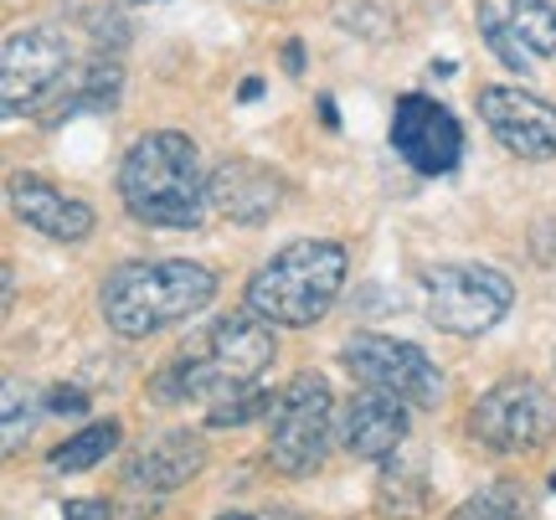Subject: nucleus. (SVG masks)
Here are the masks:
<instances>
[{
    "label": "nucleus",
    "instance_id": "f257e3e1",
    "mask_svg": "<svg viewBox=\"0 0 556 520\" xmlns=\"http://www.w3.org/2000/svg\"><path fill=\"white\" fill-rule=\"evenodd\" d=\"M119 201L139 227H170V232L201 227L212 196H206L197 140L180 129L139 135L119 165Z\"/></svg>",
    "mask_w": 556,
    "mask_h": 520
},
{
    "label": "nucleus",
    "instance_id": "f03ea898",
    "mask_svg": "<svg viewBox=\"0 0 556 520\" xmlns=\"http://www.w3.org/2000/svg\"><path fill=\"white\" fill-rule=\"evenodd\" d=\"M222 279L197 258H129L99 289L103 325L124 341H144L165 325L201 315L217 300Z\"/></svg>",
    "mask_w": 556,
    "mask_h": 520
},
{
    "label": "nucleus",
    "instance_id": "7ed1b4c3",
    "mask_svg": "<svg viewBox=\"0 0 556 520\" xmlns=\"http://www.w3.org/2000/svg\"><path fill=\"white\" fill-rule=\"evenodd\" d=\"M351 274V253L336 238H299L289 248H278L274 258L263 263L258 274L248 279L242 300L248 309L268 325L283 330H309L330 315V304L340 300Z\"/></svg>",
    "mask_w": 556,
    "mask_h": 520
},
{
    "label": "nucleus",
    "instance_id": "20e7f679",
    "mask_svg": "<svg viewBox=\"0 0 556 520\" xmlns=\"http://www.w3.org/2000/svg\"><path fill=\"white\" fill-rule=\"evenodd\" d=\"M336 392L319 371H299L283 392H278L274 413H268V464L283 480H304L325 469L330 443H336Z\"/></svg>",
    "mask_w": 556,
    "mask_h": 520
},
{
    "label": "nucleus",
    "instance_id": "39448f33",
    "mask_svg": "<svg viewBox=\"0 0 556 520\" xmlns=\"http://www.w3.org/2000/svg\"><path fill=\"white\" fill-rule=\"evenodd\" d=\"M422 304L443 335L469 341V335L495 330L510 315L516 283L484 263H433V268H422Z\"/></svg>",
    "mask_w": 556,
    "mask_h": 520
},
{
    "label": "nucleus",
    "instance_id": "423d86ee",
    "mask_svg": "<svg viewBox=\"0 0 556 520\" xmlns=\"http://www.w3.org/2000/svg\"><path fill=\"white\" fill-rule=\"evenodd\" d=\"M469 439L505 459L536 454L556 439V397L531 377L500 381L469 407Z\"/></svg>",
    "mask_w": 556,
    "mask_h": 520
},
{
    "label": "nucleus",
    "instance_id": "0eeeda50",
    "mask_svg": "<svg viewBox=\"0 0 556 520\" xmlns=\"http://www.w3.org/2000/svg\"><path fill=\"white\" fill-rule=\"evenodd\" d=\"M340 366L366 386V392H387V397L407 402V407H438L443 402V371L438 360L413 341L397 335H371L361 330L340 345Z\"/></svg>",
    "mask_w": 556,
    "mask_h": 520
},
{
    "label": "nucleus",
    "instance_id": "6e6552de",
    "mask_svg": "<svg viewBox=\"0 0 556 520\" xmlns=\"http://www.w3.org/2000/svg\"><path fill=\"white\" fill-rule=\"evenodd\" d=\"M73 73V52L67 37L58 26H26L5 41V58H0V109L5 119L21 114H41V103L58 99L62 78Z\"/></svg>",
    "mask_w": 556,
    "mask_h": 520
},
{
    "label": "nucleus",
    "instance_id": "1a4fd4ad",
    "mask_svg": "<svg viewBox=\"0 0 556 520\" xmlns=\"http://www.w3.org/2000/svg\"><path fill=\"white\" fill-rule=\"evenodd\" d=\"M278 356V341H274V325L258 320L253 309H242V315H227L206 330V341H201L197 360H201V377L212 386V402H222L227 392H238L248 381H258ZM206 402V407H212Z\"/></svg>",
    "mask_w": 556,
    "mask_h": 520
},
{
    "label": "nucleus",
    "instance_id": "9d476101",
    "mask_svg": "<svg viewBox=\"0 0 556 520\" xmlns=\"http://www.w3.org/2000/svg\"><path fill=\"white\" fill-rule=\"evenodd\" d=\"M392 150L417 176H448L464 161V129L454 109H443L428 93H402L392 109Z\"/></svg>",
    "mask_w": 556,
    "mask_h": 520
},
{
    "label": "nucleus",
    "instance_id": "9b49d317",
    "mask_svg": "<svg viewBox=\"0 0 556 520\" xmlns=\"http://www.w3.org/2000/svg\"><path fill=\"white\" fill-rule=\"evenodd\" d=\"M479 119L490 124L510 155L520 161H556V109L531 88H505V83H490L479 88Z\"/></svg>",
    "mask_w": 556,
    "mask_h": 520
},
{
    "label": "nucleus",
    "instance_id": "f8f14e48",
    "mask_svg": "<svg viewBox=\"0 0 556 520\" xmlns=\"http://www.w3.org/2000/svg\"><path fill=\"white\" fill-rule=\"evenodd\" d=\"M5 191H11V212L21 217V227H31V232H41V238H52V242H83V238H93V227H99L88 201L67 196L62 186L31 176V170H16Z\"/></svg>",
    "mask_w": 556,
    "mask_h": 520
},
{
    "label": "nucleus",
    "instance_id": "ddd939ff",
    "mask_svg": "<svg viewBox=\"0 0 556 520\" xmlns=\"http://www.w3.org/2000/svg\"><path fill=\"white\" fill-rule=\"evenodd\" d=\"M283 176L268 170L258 161H222L212 176H206V196H212V212L238 227H263L283 206Z\"/></svg>",
    "mask_w": 556,
    "mask_h": 520
},
{
    "label": "nucleus",
    "instance_id": "4468645a",
    "mask_svg": "<svg viewBox=\"0 0 556 520\" xmlns=\"http://www.w3.org/2000/svg\"><path fill=\"white\" fill-rule=\"evenodd\" d=\"M340 443L345 454L371 464H387L407 443V402L387 397V392H361L351 397L345 418H340Z\"/></svg>",
    "mask_w": 556,
    "mask_h": 520
},
{
    "label": "nucleus",
    "instance_id": "2eb2a0df",
    "mask_svg": "<svg viewBox=\"0 0 556 520\" xmlns=\"http://www.w3.org/2000/svg\"><path fill=\"white\" fill-rule=\"evenodd\" d=\"M206 469V443L191 433V428H170V433H160L139 448L135 459H129V484L135 490H150V495H170L180 484H191Z\"/></svg>",
    "mask_w": 556,
    "mask_h": 520
},
{
    "label": "nucleus",
    "instance_id": "dca6fc26",
    "mask_svg": "<svg viewBox=\"0 0 556 520\" xmlns=\"http://www.w3.org/2000/svg\"><path fill=\"white\" fill-rule=\"evenodd\" d=\"M119 93H124V67L114 62V52L83 62V67H73L62 78V88H58L62 103L47 114V124H62V119H73V114H109L119 103Z\"/></svg>",
    "mask_w": 556,
    "mask_h": 520
},
{
    "label": "nucleus",
    "instance_id": "f3484780",
    "mask_svg": "<svg viewBox=\"0 0 556 520\" xmlns=\"http://www.w3.org/2000/svg\"><path fill=\"white\" fill-rule=\"evenodd\" d=\"M119 443H124V422L99 418V422H88V428H78V433H67V439L47 454V469H52V474H88V469H99Z\"/></svg>",
    "mask_w": 556,
    "mask_h": 520
},
{
    "label": "nucleus",
    "instance_id": "a211bd4d",
    "mask_svg": "<svg viewBox=\"0 0 556 520\" xmlns=\"http://www.w3.org/2000/svg\"><path fill=\"white\" fill-rule=\"evenodd\" d=\"M377 516L381 520H422L428 516V480L417 464L387 459L377 480Z\"/></svg>",
    "mask_w": 556,
    "mask_h": 520
},
{
    "label": "nucleus",
    "instance_id": "6ab92c4d",
    "mask_svg": "<svg viewBox=\"0 0 556 520\" xmlns=\"http://www.w3.org/2000/svg\"><path fill=\"white\" fill-rule=\"evenodd\" d=\"M475 21H479V37H484V47L495 52L510 73H531V47L520 41V31H516V21L505 16L500 5H490V0H479V11H475Z\"/></svg>",
    "mask_w": 556,
    "mask_h": 520
},
{
    "label": "nucleus",
    "instance_id": "aec40b11",
    "mask_svg": "<svg viewBox=\"0 0 556 520\" xmlns=\"http://www.w3.org/2000/svg\"><path fill=\"white\" fill-rule=\"evenodd\" d=\"M274 392H263V386H238V392H227L222 402H212L206 407V428H248V422H258L274 413Z\"/></svg>",
    "mask_w": 556,
    "mask_h": 520
},
{
    "label": "nucleus",
    "instance_id": "412c9836",
    "mask_svg": "<svg viewBox=\"0 0 556 520\" xmlns=\"http://www.w3.org/2000/svg\"><path fill=\"white\" fill-rule=\"evenodd\" d=\"M510 21H516L520 41L531 47V58H552L556 52V5L552 0H510Z\"/></svg>",
    "mask_w": 556,
    "mask_h": 520
},
{
    "label": "nucleus",
    "instance_id": "4be33fe9",
    "mask_svg": "<svg viewBox=\"0 0 556 520\" xmlns=\"http://www.w3.org/2000/svg\"><path fill=\"white\" fill-rule=\"evenodd\" d=\"M448 520H526V495L520 484H484Z\"/></svg>",
    "mask_w": 556,
    "mask_h": 520
},
{
    "label": "nucleus",
    "instance_id": "5701e85b",
    "mask_svg": "<svg viewBox=\"0 0 556 520\" xmlns=\"http://www.w3.org/2000/svg\"><path fill=\"white\" fill-rule=\"evenodd\" d=\"M0 402H5V454H16L21 439L37 428L41 407H37V397H31V386H21V381H5Z\"/></svg>",
    "mask_w": 556,
    "mask_h": 520
},
{
    "label": "nucleus",
    "instance_id": "b1692460",
    "mask_svg": "<svg viewBox=\"0 0 556 520\" xmlns=\"http://www.w3.org/2000/svg\"><path fill=\"white\" fill-rule=\"evenodd\" d=\"M336 21L345 31H366V37H387V21L371 0H336Z\"/></svg>",
    "mask_w": 556,
    "mask_h": 520
},
{
    "label": "nucleus",
    "instance_id": "393cba45",
    "mask_svg": "<svg viewBox=\"0 0 556 520\" xmlns=\"http://www.w3.org/2000/svg\"><path fill=\"white\" fill-rule=\"evenodd\" d=\"M531 253H536L541 268H556V221H541L531 232Z\"/></svg>",
    "mask_w": 556,
    "mask_h": 520
},
{
    "label": "nucleus",
    "instance_id": "a878e982",
    "mask_svg": "<svg viewBox=\"0 0 556 520\" xmlns=\"http://www.w3.org/2000/svg\"><path fill=\"white\" fill-rule=\"evenodd\" d=\"M47 413H88V392H67V386H58L52 397H47Z\"/></svg>",
    "mask_w": 556,
    "mask_h": 520
},
{
    "label": "nucleus",
    "instance_id": "bb28decb",
    "mask_svg": "<svg viewBox=\"0 0 556 520\" xmlns=\"http://www.w3.org/2000/svg\"><path fill=\"white\" fill-rule=\"evenodd\" d=\"M62 520H109V500H67Z\"/></svg>",
    "mask_w": 556,
    "mask_h": 520
},
{
    "label": "nucleus",
    "instance_id": "cd10ccee",
    "mask_svg": "<svg viewBox=\"0 0 556 520\" xmlns=\"http://www.w3.org/2000/svg\"><path fill=\"white\" fill-rule=\"evenodd\" d=\"M217 520H304V516L289 510V505H268V510H232V516H217Z\"/></svg>",
    "mask_w": 556,
    "mask_h": 520
},
{
    "label": "nucleus",
    "instance_id": "c85d7f7f",
    "mask_svg": "<svg viewBox=\"0 0 556 520\" xmlns=\"http://www.w3.org/2000/svg\"><path fill=\"white\" fill-rule=\"evenodd\" d=\"M283 73H289V78L304 73V41H283Z\"/></svg>",
    "mask_w": 556,
    "mask_h": 520
},
{
    "label": "nucleus",
    "instance_id": "c756f323",
    "mask_svg": "<svg viewBox=\"0 0 556 520\" xmlns=\"http://www.w3.org/2000/svg\"><path fill=\"white\" fill-rule=\"evenodd\" d=\"M238 93H242V103H253V99H258V93H263V83H258V78H242V88H238Z\"/></svg>",
    "mask_w": 556,
    "mask_h": 520
},
{
    "label": "nucleus",
    "instance_id": "7c9ffc66",
    "mask_svg": "<svg viewBox=\"0 0 556 520\" xmlns=\"http://www.w3.org/2000/svg\"><path fill=\"white\" fill-rule=\"evenodd\" d=\"M319 119H325V129H336V103H330V99H319Z\"/></svg>",
    "mask_w": 556,
    "mask_h": 520
},
{
    "label": "nucleus",
    "instance_id": "2f4dec72",
    "mask_svg": "<svg viewBox=\"0 0 556 520\" xmlns=\"http://www.w3.org/2000/svg\"><path fill=\"white\" fill-rule=\"evenodd\" d=\"M119 5H160V0H119Z\"/></svg>",
    "mask_w": 556,
    "mask_h": 520
},
{
    "label": "nucleus",
    "instance_id": "473e14b6",
    "mask_svg": "<svg viewBox=\"0 0 556 520\" xmlns=\"http://www.w3.org/2000/svg\"><path fill=\"white\" fill-rule=\"evenodd\" d=\"M552 490H556V474H552Z\"/></svg>",
    "mask_w": 556,
    "mask_h": 520
}]
</instances>
